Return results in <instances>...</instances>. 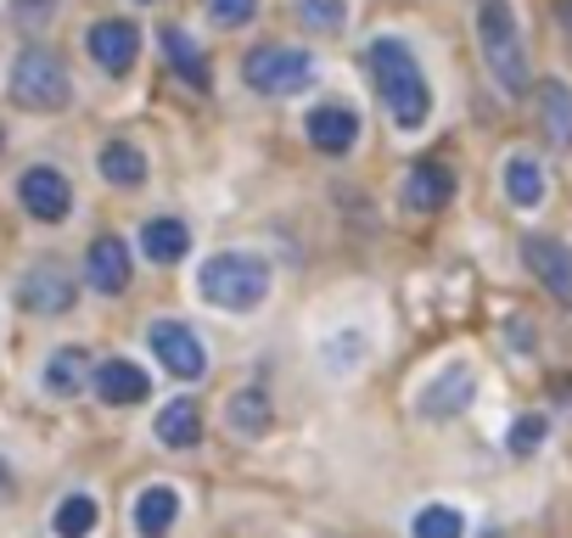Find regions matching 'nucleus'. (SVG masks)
I'll use <instances>...</instances> for the list:
<instances>
[{
	"instance_id": "obj_32",
	"label": "nucleus",
	"mask_w": 572,
	"mask_h": 538,
	"mask_svg": "<svg viewBox=\"0 0 572 538\" xmlns=\"http://www.w3.org/2000/svg\"><path fill=\"white\" fill-rule=\"evenodd\" d=\"M12 488H18V477H12V466L0 461V499H12Z\"/></svg>"
},
{
	"instance_id": "obj_14",
	"label": "nucleus",
	"mask_w": 572,
	"mask_h": 538,
	"mask_svg": "<svg viewBox=\"0 0 572 538\" xmlns=\"http://www.w3.org/2000/svg\"><path fill=\"white\" fill-rule=\"evenodd\" d=\"M449 197H455V174L444 163H416L410 174H404V208L438 214V208H449Z\"/></svg>"
},
{
	"instance_id": "obj_18",
	"label": "nucleus",
	"mask_w": 572,
	"mask_h": 538,
	"mask_svg": "<svg viewBox=\"0 0 572 538\" xmlns=\"http://www.w3.org/2000/svg\"><path fill=\"white\" fill-rule=\"evenodd\" d=\"M175 521H180V494H175V488L152 483V488L135 499V532H141V538H169Z\"/></svg>"
},
{
	"instance_id": "obj_21",
	"label": "nucleus",
	"mask_w": 572,
	"mask_h": 538,
	"mask_svg": "<svg viewBox=\"0 0 572 538\" xmlns=\"http://www.w3.org/2000/svg\"><path fill=\"white\" fill-rule=\"evenodd\" d=\"M141 247H146V258L152 263H175V258H186V247H191V230L180 225V219H146V230H141Z\"/></svg>"
},
{
	"instance_id": "obj_7",
	"label": "nucleus",
	"mask_w": 572,
	"mask_h": 538,
	"mask_svg": "<svg viewBox=\"0 0 572 538\" xmlns=\"http://www.w3.org/2000/svg\"><path fill=\"white\" fill-rule=\"evenodd\" d=\"M73 298H79V281L67 276L62 263H51V258H40L29 276L18 281V303L29 309V314H40V320H56V314H67L73 309Z\"/></svg>"
},
{
	"instance_id": "obj_10",
	"label": "nucleus",
	"mask_w": 572,
	"mask_h": 538,
	"mask_svg": "<svg viewBox=\"0 0 572 538\" xmlns=\"http://www.w3.org/2000/svg\"><path fill=\"white\" fill-rule=\"evenodd\" d=\"M85 45H91V56H96L102 73H129L135 56H141V29L124 23V18H102V23L85 34Z\"/></svg>"
},
{
	"instance_id": "obj_33",
	"label": "nucleus",
	"mask_w": 572,
	"mask_h": 538,
	"mask_svg": "<svg viewBox=\"0 0 572 538\" xmlns=\"http://www.w3.org/2000/svg\"><path fill=\"white\" fill-rule=\"evenodd\" d=\"M561 18H566V29H572V0H566V12H561Z\"/></svg>"
},
{
	"instance_id": "obj_17",
	"label": "nucleus",
	"mask_w": 572,
	"mask_h": 538,
	"mask_svg": "<svg viewBox=\"0 0 572 538\" xmlns=\"http://www.w3.org/2000/svg\"><path fill=\"white\" fill-rule=\"evenodd\" d=\"M539 124H544V141L555 152H572V90L561 79L539 84Z\"/></svg>"
},
{
	"instance_id": "obj_29",
	"label": "nucleus",
	"mask_w": 572,
	"mask_h": 538,
	"mask_svg": "<svg viewBox=\"0 0 572 538\" xmlns=\"http://www.w3.org/2000/svg\"><path fill=\"white\" fill-rule=\"evenodd\" d=\"M539 443H544V415H522L511 426V455H533Z\"/></svg>"
},
{
	"instance_id": "obj_12",
	"label": "nucleus",
	"mask_w": 572,
	"mask_h": 538,
	"mask_svg": "<svg viewBox=\"0 0 572 538\" xmlns=\"http://www.w3.org/2000/svg\"><path fill=\"white\" fill-rule=\"evenodd\" d=\"M85 281L96 287V292H124L129 287V247H124V236H96L91 241V252H85Z\"/></svg>"
},
{
	"instance_id": "obj_9",
	"label": "nucleus",
	"mask_w": 572,
	"mask_h": 538,
	"mask_svg": "<svg viewBox=\"0 0 572 538\" xmlns=\"http://www.w3.org/2000/svg\"><path fill=\"white\" fill-rule=\"evenodd\" d=\"M522 258H528V269L539 276V287H544L561 309H572V247L555 241V236H528V241H522Z\"/></svg>"
},
{
	"instance_id": "obj_15",
	"label": "nucleus",
	"mask_w": 572,
	"mask_h": 538,
	"mask_svg": "<svg viewBox=\"0 0 572 538\" xmlns=\"http://www.w3.org/2000/svg\"><path fill=\"white\" fill-rule=\"evenodd\" d=\"M303 135L320 146V152H349L354 141H360V118H354V107H343V102H325V107H314L309 113V124H303Z\"/></svg>"
},
{
	"instance_id": "obj_26",
	"label": "nucleus",
	"mask_w": 572,
	"mask_h": 538,
	"mask_svg": "<svg viewBox=\"0 0 572 538\" xmlns=\"http://www.w3.org/2000/svg\"><path fill=\"white\" fill-rule=\"evenodd\" d=\"M292 12L309 23V29H343L349 23V0H292Z\"/></svg>"
},
{
	"instance_id": "obj_19",
	"label": "nucleus",
	"mask_w": 572,
	"mask_h": 538,
	"mask_svg": "<svg viewBox=\"0 0 572 538\" xmlns=\"http://www.w3.org/2000/svg\"><path fill=\"white\" fill-rule=\"evenodd\" d=\"M85 382H91V353H85V348H56V353L45 359V387H51L56 399H73Z\"/></svg>"
},
{
	"instance_id": "obj_11",
	"label": "nucleus",
	"mask_w": 572,
	"mask_h": 538,
	"mask_svg": "<svg viewBox=\"0 0 572 538\" xmlns=\"http://www.w3.org/2000/svg\"><path fill=\"white\" fill-rule=\"evenodd\" d=\"M471 399H477V371H471V365H449V371H438V376L427 382L422 415H427V421H455Z\"/></svg>"
},
{
	"instance_id": "obj_27",
	"label": "nucleus",
	"mask_w": 572,
	"mask_h": 538,
	"mask_svg": "<svg viewBox=\"0 0 572 538\" xmlns=\"http://www.w3.org/2000/svg\"><path fill=\"white\" fill-rule=\"evenodd\" d=\"M466 532V521H460V510H449V505H427L422 516H416V538H460Z\"/></svg>"
},
{
	"instance_id": "obj_4",
	"label": "nucleus",
	"mask_w": 572,
	"mask_h": 538,
	"mask_svg": "<svg viewBox=\"0 0 572 538\" xmlns=\"http://www.w3.org/2000/svg\"><path fill=\"white\" fill-rule=\"evenodd\" d=\"M7 90H12V102L29 107V113H62V107L73 102V79H67L62 56L45 51V45H29V51L12 62Z\"/></svg>"
},
{
	"instance_id": "obj_20",
	"label": "nucleus",
	"mask_w": 572,
	"mask_h": 538,
	"mask_svg": "<svg viewBox=\"0 0 572 538\" xmlns=\"http://www.w3.org/2000/svg\"><path fill=\"white\" fill-rule=\"evenodd\" d=\"M96 163H102V179H113V186H124V192L146 186V152L129 146V141H107Z\"/></svg>"
},
{
	"instance_id": "obj_31",
	"label": "nucleus",
	"mask_w": 572,
	"mask_h": 538,
	"mask_svg": "<svg viewBox=\"0 0 572 538\" xmlns=\"http://www.w3.org/2000/svg\"><path fill=\"white\" fill-rule=\"evenodd\" d=\"M51 7H56V0H18V18H23V23H45Z\"/></svg>"
},
{
	"instance_id": "obj_23",
	"label": "nucleus",
	"mask_w": 572,
	"mask_h": 538,
	"mask_svg": "<svg viewBox=\"0 0 572 538\" xmlns=\"http://www.w3.org/2000/svg\"><path fill=\"white\" fill-rule=\"evenodd\" d=\"M163 56H169V68L191 84V90H202L208 84V62H202V51L191 45V34H180V29H163Z\"/></svg>"
},
{
	"instance_id": "obj_1",
	"label": "nucleus",
	"mask_w": 572,
	"mask_h": 538,
	"mask_svg": "<svg viewBox=\"0 0 572 538\" xmlns=\"http://www.w3.org/2000/svg\"><path fill=\"white\" fill-rule=\"evenodd\" d=\"M371 79H376L382 107H387V118H393L398 130H422V124H427L433 90H427V73H422L416 51L404 45V40H393V34L371 40Z\"/></svg>"
},
{
	"instance_id": "obj_25",
	"label": "nucleus",
	"mask_w": 572,
	"mask_h": 538,
	"mask_svg": "<svg viewBox=\"0 0 572 538\" xmlns=\"http://www.w3.org/2000/svg\"><path fill=\"white\" fill-rule=\"evenodd\" d=\"M225 415H230V426H236L241 437H259V432L270 426V399H264L259 387H241V393L230 399Z\"/></svg>"
},
{
	"instance_id": "obj_22",
	"label": "nucleus",
	"mask_w": 572,
	"mask_h": 538,
	"mask_svg": "<svg viewBox=\"0 0 572 538\" xmlns=\"http://www.w3.org/2000/svg\"><path fill=\"white\" fill-rule=\"evenodd\" d=\"M506 197H511L517 208H539V203H544V168H539V157L517 152V157L506 163Z\"/></svg>"
},
{
	"instance_id": "obj_30",
	"label": "nucleus",
	"mask_w": 572,
	"mask_h": 538,
	"mask_svg": "<svg viewBox=\"0 0 572 538\" xmlns=\"http://www.w3.org/2000/svg\"><path fill=\"white\" fill-rule=\"evenodd\" d=\"M360 348H365L360 337H337L332 348H325V371H337V376H343V371H349V359H354ZM354 365H360V359H354Z\"/></svg>"
},
{
	"instance_id": "obj_13",
	"label": "nucleus",
	"mask_w": 572,
	"mask_h": 538,
	"mask_svg": "<svg viewBox=\"0 0 572 538\" xmlns=\"http://www.w3.org/2000/svg\"><path fill=\"white\" fill-rule=\"evenodd\" d=\"M146 393H152V382H146V371L135 359H102L96 365V399L102 404L129 410V404H146Z\"/></svg>"
},
{
	"instance_id": "obj_8",
	"label": "nucleus",
	"mask_w": 572,
	"mask_h": 538,
	"mask_svg": "<svg viewBox=\"0 0 572 538\" xmlns=\"http://www.w3.org/2000/svg\"><path fill=\"white\" fill-rule=\"evenodd\" d=\"M146 342H152V353L163 359V371L180 376V382H197V376L208 371V353H202L197 331L180 325V320H157V325L146 331Z\"/></svg>"
},
{
	"instance_id": "obj_2",
	"label": "nucleus",
	"mask_w": 572,
	"mask_h": 538,
	"mask_svg": "<svg viewBox=\"0 0 572 538\" xmlns=\"http://www.w3.org/2000/svg\"><path fill=\"white\" fill-rule=\"evenodd\" d=\"M270 263L253 258V252H214L202 269H197V292L202 303L214 309H230V314H248L270 298Z\"/></svg>"
},
{
	"instance_id": "obj_6",
	"label": "nucleus",
	"mask_w": 572,
	"mask_h": 538,
	"mask_svg": "<svg viewBox=\"0 0 572 538\" xmlns=\"http://www.w3.org/2000/svg\"><path fill=\"white\" fill-rule=\"evenodd\" d=\"M18 203H23V214H34L40 225H62L67 208H73V186H67L62 168L34 163V168L18 174Z\"/></svg>"
},
{
	"instance_id": "obj_16",
	"label": "nucleus",
	"mask_w": 572,
	"mask_h": 538,
	"mask_svg": "<svg viewBox=\"0 0 572 538\" xmlns=\"http://www.w3.org/2000/svg\"><path fill=\"white\" fill-rule=\"evenodd\" d=\"M152 432H157L163 448H197V437H202V410H197V399H169V404L157 410Z\"/></svg>"
},
{
	"instance_id": "obj_3",
	"label": "nucleus",
	"mask_w": 572,
	"mask_h": 538,
	"mask_svg": "<svg viewBox=\"0 0 572 538\" xmlns=\"http://www.w3.org/2000/svg\"><path fill=\"white\" fill-rule=\"evenodd\" d=\"M477 45H482V62L495 68V79L522 96L528 90V45H522V23L511 12V0H482L477 7Z\"/></svg>"
},
{
	"instance_id": "obj_24",
	"label": "nucleus",
	"mask_w": 572,
	"mask_h": 538,
	"mask_svg": "<svg viewBox=\"0 0 572 538\" xmlns=\"http://www.w3.org/2000/svg\"><path fill=\"white\" fill-rule=\"evenodd\" d=\"M51 527H56V538H91V532H96V499H91V494H67V499L56 505Z\"/></svg>"
},
{
	"instance_id": "obj_5",
	"label": "nucleus",
	"mask_w": 572,
	"mask_h": 538,
	"mask_svg": "<svg viewBox=\"0 0 572 538\" xmlns=\"http://www.w3.org/2000/svg\"><path fill=\"white\" fill-rule=\"evenodd\" d=\"M241 79L259 96H292V90H303L314 79V56L298 45H259L241 56Z\"/></svg>"
},
{
	"instance_id": "obj_28",
	"label": "nucleus",
	"mask_w": 572,
	"mask_h": 538,
	"mask_svg": "<svg viewBox=\"0 0 572 538\" xmlns=\"http://www.w3.org/2000/svg\"><path fill=\"white\" fill-rule=\"evenodd\" d=\"M202 12H208L214 29H241L259 12V0H202Z\"/></svg>"
}]
</instances>
